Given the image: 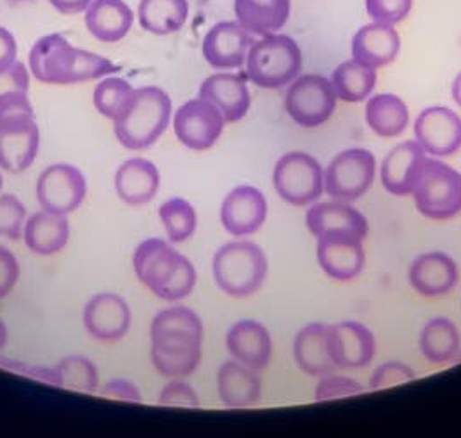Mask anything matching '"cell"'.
<instances>
[{
	"label": "cell",
	"mask_w": 461,
	"mask_h": 438,
	"mask_svg": "<svg viewBox=\"0 0 461 438\" xmlns=\"http://www.w3.org/2000/svg\"><path fill=\"white\" fill-rule=\"evenodd\" d=\"M205 327L189 307L176 305L160 310L149 326L151 362L165 378H187L200 368Z\"/></svg>",
	"instance_id": "6da1fadb"
},
{
	"label": "cell",
	"mask_w": 461,
	"mask_h": 438,
	"mask_svg": "<svg viewBox=\"0 0 461 438\" xmlns=\"http://www.w3.org/2000/svg\"><path fill=\"white\" fill-rule=\"evenodd\" d=\"M28 68L46 85H77L120 71L113 61L71 46L61 33L46 35L33 44L28 56Z\"/></svg>",
	"instance_id": "7a4b0ae2"
},
{
	"label": "cell",
	"mask_w": 461,
	"mask_h": 438,
	"mask_svg": "<svg viewBox=\"0 0 461 438\" xmlns=\"http://www.w3.org/2000/svg\"><path fill=\"white\" fill-rule=\"evenodd\" d=\"M41 149V130L26 93L0 95V170L23 174Z\"/></svg>",
	"instance_id": "3957f363"
},
{
	"label": "cell",
	"mask_w": 461,
	"mask_h": 438,
	"mask_svg": "<svg viewBox=\"0 0 461 438\" xmlns=\"http://www.w3.org/2000/svg\"><path fill=\"white\" fill-rule=\"evenodd\" d=\"M172 99L157 85L136 89L125 110L113 120L118 142L131 151L151 147L168 129Z\"/></svg>",
	"instance_id": "277c9868"
},
{
	"label": "cell",
	"mask_w": 461,
	"mask_h": 438,
	"mask_svg": "<svg viewBox=\"0 0 461 438\" xmlns=\"http://www.w3.org/2000/svg\"><path fill=\"white\" fill-rule=\"evenodd\" d=\"M269 262L254 241H230L222 245L212 260L217 288L232 299H249L266 282Z\"/></svg>",
	"instance_id": "5b68a950"
},
{
	"label": "cell",
	"mask_w": 461,
	"mask_h": 438,
	"mask_svg": "<svg viewBox=\"0 0 461 438\" xmlns=\"http://www.w3.org/2000/svg\"><path fill=\"white\" fill-rule=\"evenodd\" d=\"M247 76L260 89H283L302 71V52L292 37L271 33L255 40L247 56Z\"/></svg>",
	"instance_id": "8992f818"
},
{
	"label": "cell",
	"mask_w": 461,
	"mask_h": 438,
	"mask_svg": "<svg viewBox=\"0 0 461 438\" xmlns=\"http://www.w3.org/2000/svg\"><path fill=\"white\" fill-rule=\"evenodd\" d=\"M411 196L425 219H455L461 213V174L447 163L427 158Z\"/></svg>",
	"instance_id": "52a82bcc"
},
{
	"label": "cell",
	"mask_w": 461,
	"mask_h": 438,
	"mask_svg": "<svg viewBox=\"0 0 461 438\" xmlns=\"http://www.w3.org/2000/svg\"><path fill=\"white\" fill-rule=\"evenodd\" d=\"M273 184L283 201L294 207H307L323 196V166L309 153H286L275 165Z\"/></svg>",
	"instance_id": "ba28073f"
},
{
	"label": "cell",
	"mask_w": 461,
	"mask_h": 438,
	"mask_svg": "<svg viewBox=\"0 0 461 438\" xmlns=\"http://www.w3.org/2000/svg\"><path fill=\"white\" fill-rule=\"evenodd\" d=\"M376 175V160L363 147H350L339 153L324 170V192L335 200L352 203L363 198Z\"/></svg>",
	"instance_id": "9c48e42d"
},
{
	"label": "cell",
	"mask_w": 461,
	"mask_h": 438,
	"mask_svg": "<svg viewBox=\"0 0 461 438\" xmlns=\"http://www.w3.org/2000/svg\"><path fill=\"white\" fill-rule=\"evenodd\" d=\"M285 108L290 118L303 129L323 125L337 108V94L331 80L316 73L297 76L285 95Z\"/></svg>",
	"instance_id": "30bf717a"
},
{
	"label": "cell",
	"mask_w": 461,
	"mask_h": 438,
	"mask_svg": "<svg viewBox=\"0 0 461 438\" xmlns=\"http://www.w3.org/2000/svg\"><path fill=\"white\" fill-rule=\"evenodd\" d=\"M35 196L42 210L68 217L86 201V175L75 165L54 163L39 175Z\"/></svg>",
	"instance_id": "8fae6325"
},
{
	"label": "cell",
	"mask_w": 461,
	"mask_h": 438,
	"mask_svg": "<svg viewBox=\"0 0 461 438\" xmlns=\"http://www.w3.org/2000/svg\"><path fill=\"white\" fill-rule=\"evenodd\" d=\"M316 245L318 264L324 274L335 281H352L366 265L365 239L352 231H328L320 234Z\"/></svg>",
	"instance_id": "7c38bea8"
},
{
	"label": "cell",
	"mask_w": 461,
	"mask_h": 438,
	"mask_svg": "<svg viewBox=\"0 0 461 438\" xmlns=\"http://www.w3.org/2000/svg\"><path fill=\"white\" fill-rule=\"evenodd\" d=\"M174 134L177 140L193 151H207L222 136L226 120L205 99H191L174 113Z\"/></svg>",
	"instance_id": "4fadbf2b"
},
{
	"label": "cell",
	"mask_w": 461,
	"mask_h": 438,
	"mask_svg": "<svg viewBox=\"0 0 461 438\" xmlns=\"http://www.w3.org/2000/svg\"><path fill=\"white\" fill-rule=\"evenodd\" d=\"M82 323L94 340L115 344L127 336L132 324V310L118 293L103 291L86 303Z\"/></svg>",
	"instance_id": "5bb4252c"
},
{
	"label": "cell",
	"mask_w": 461,
	"mask_h": 438,
	"mask_svg": "<svg viewBox=\"0 0 461 438\" xmlns=\"http://www.w3.org/2000/svg\"><path fill=\"white\" fill-rule=\"evenodd\" d=\"M415 138L427 155L453 156L461 149V116L444 106L427 108L416 116Z\"/></svg>",
	"instance_id": "9a60e30c"
},
{
	"label": "cell",
	"mask_w": 461,
	"mask_h": 438,
	"mask_svg": "<svg viewBox=\"0 0 461 438\" xmlns=\"http://www.w3.org/2000/svg\"><path fill=\"white\" fill-rule=\"evenodd\" d=\"M267 200L254 185L230 189L221 205V224L234 237H247L258 231L267 220Z\"/></svg>",
	"instance_id": "2e32d148"
},
{
	"label": "cell",
	"mask_w": 461,
	"mask_h": 438,
	"mask_svg": "<svg viewBox=\"0 0 461 438\" xmlns=\"http://www.w3.org/2000/svg\"><path fill=\"white\" fill-rule=\"evenodd\" d=\"M183 258L185 255L179 254L170 241L149 237L144 239L132 255L134 274L155 297H158L179 269Z\"/></svg>",
	"instance_id": "e0dca14e"
},
{
	"label": "cell",
	"mask_w": 461,
	"mask_h": 438,
	"mask_svg": "<svg viewBox=\"0 0 461 438\" xmlns=\"http://www.w3.org/2000/svg\"><path fill=\"white\" fill-rule=\"evenodd\" d=\"M254 42V35L238 22H221L208 30L202 52L212 68L238 69L247 63Z\"/></svg>",
	"instance_id": "ac0fdd59"
},
{
	"label": "cell",
	"mask_w": 461,
	"mask_h": 438,
	"mask_svg": "<svg viewBox=\"0 0 461 438\" xmlns=\"http://www.w3.org/2000/svg\"><path fill=\"white\" fill-rule=\"evenodd\" d=\"M427 153L415 140L397 144L380 165V183L397 198L411 196L423 172Z\"/></svg>",
	"instance_id": "d6986e66"
},
{
	"label": "cell",
	"mask_w": 461,
	"mask_h": 438,
	"mask_svg": "<svg viewBox=\"0 0 461 438\" xmlns=\"http://www.w3.org/2000/svg\"><path fill=\"white\" fill-rule=\"evenodd\" d=\"M376 340L371 329L357 321L330 324V353L339 370H363L371 364Z\"/></svg>",
	"instance_id": "ffe728a7"
},
{
	"label": "cell",
	"mask_w": 461,
	"mask_h": 438,
	"mask_svg": "<svg viewBox=\"0 0 461 438\" xmlns=\"http://www.w3.org/2000/svg\"><path fill=\"white\" fill-rule=\"evenodd\" d=\"M410 284L418 295L438 299L453 291L458 282V265L444 252H427L416 256L410 267Z\"/></svg>",
	"instance_id": "44dd1931"
},
{
	"label": "cell",
	"mask_w": 461,
	"mask_h": 438,
	"mask_svg": "<svg viewBox=\"0 0 461 438\" xmlns=\"http://www.w3.org/2000/svg\"><path fill=\"white\" fill-rule=\"evenodd\" d=\"M230 357L255 371L266 370L273 357V338L267 327L254 319L232 324L226 335Z\"/></svg>",
	"instance_id": "7402d4cb"
},
{
	"label": "cell",
	"mask_w": 461,
	"mask_h": 438,
	"mask_svg": "<svg viewBox=\"0 0 461 438\" xmlns=\"http://www.w3.org/2000/svg\"><path fill=\"white\" fill-rule=\"evenodd\" d=\"M200 97L212 103L226 120L236 123L250 112L252 95L243 76L234 73H215L200 85Z\"/></svg>",
	"instance_id": "603a6c76"
},
{
	"label": "cell",
	"mask_w": 461,
	"mask_h": 438,
	"mask_svg": "<svg viewBox=\"0 0 461 438\" xmlns=\"http://www.w3.org/2000/svg\"><path fill=\"white\" fill-rule=\"evenodd\" d=\"M162 175L155 163L148 158H131L118 166L115 191L129 207H144L151 203L160 189Z\"/></svg>",
	"instance_id": "cb8c5ba5"
},
{
	"label": "cell",
	"mask_w": 461,
	"mask_h": 438,
	"mask_svg": "<svg viewBox=\"0 0 461 438\" xmlns=\"http://www.w3.org/2000/svg\"><path fill=\"white\" fill-rule=\"evenodd\" d=\"M217 393L224 407L243 409L257 406L262 398L258 371L238 361H226L217 371Z\"/></svg>",
	"instance_id": "d4e9b609"
},
{
	"label": "cell",
	"mask_w": 461,
	"mask_h": 438,
	"mask_svg": "<svg viewBox=\"0 0 461 438\" xmlns=\"http://www.w3.org/2000/svg\"><path fill=\"white\" fill-rule=\"evenodd\" d=\"M401 37L391 24H365L352 39V59L369 68H382L395 61Z\"/></svg>",
	"instance_id": "484cf974"
},
{
	"label": "cell",
	"mask_w": 461,
	"mask_h": 438,
	"mask_svg": "<svg viewBox=\"0 0 461 438\" xmlns=\"http://www.w3.org/2000/svg\"><path fill=\"white\" fill-rule=\"evenodd\" d=\"M294 359L302 372L321 378L337 370L330 353V324L303 326L294 340Z\"/></svg>",
	"instance_id": "4316f807"
},
{
	"label": "cell",
	"mask_w": 461,
	"mask_h": 438,
	"mask_svg": "<svg viewBox=\"0 0 461 438\" xmlns=\"http://www.w3.org/2000/svg\"><path fill=\"white\" fill-rule=\"evenodd\" d=\"M69 232L71 231L67 215L41 210L26 219L23 229L24 246L33 255L52 256L67 248Z\"/></svg>",
	"instance_id": "83f0119b"
},
{
	"label": "cell",
	"mask_w": 461,
	"mask_h": 438,
	"mask_svg": "<svg viewBox=\"0 0 461 438\" xmlns=\"http://www.w3.org/2000/svg\"><path fill=\"white\" fill-rule=\"evenodd\" d=\"M134 13L123 0H93L86 13V26L95 40L116 44L127 37Z\"/></svg>",
	"instance_id": "f1b7e54d"
},
{
	"label": "cell",
	"mask_w": 461,
	"mask_h": 438,
	"mask_svg": "<svg viewBox=\"0 0 461 438\" xmlns=\"http://www.w3.org/2000/svg\"><path fill=\"white\" fill-rule=\"evenodd\" d=\"M305 226L309 232L318 237L328 231H352L363 239L369 232L368 219L350 203L326 201L309 208L305 213Z\"/></svg>",
	"instance_id": "f546056e"
},
{
	"label": "cell",
	"mask_w": 461,
	"mask_h": 438,
	"mask_svg": "<svg viewBox=\"0 0 461 438\" xmlns=\"http://www.w3.org/2000/svg\"><path fill=\"white\" fill-rule=\"evenodd\" d=\"M290 7L292 0H234L238 23L258 37L279 31L290 18Z\"/></svg>",
	"instance_id": "4dcf8cb0"
},
{
	"label": "cell",
	"mask_w": 461,
	"mask_h": 438,
	"mask_svg": "<svg viewBox=\"0 0 461 438\" xmlns=\"http://www.w3.org/2000/svg\"><path fill=\"white\" fill-rule=\"evenodd\" d=\"M420 352L434 366L458 361L461 336L456 324L447 317H434L420 331Z\"/></svg>",
	"instance_id": "1f68e13d"
},
{
	"label": "cell",
	"mask_w": 461,
	"mask_h": 438,
	"mask_svg": "<svg viewBox=\"0 0 461 438\" xmlns=\"http://www.w3.org/2000/svg\"><path fill=\"white\" fill-rule=\"evenodd\" d=\"M366 123L378 138H399L410 125V110L395 94H376L366 103Z\"/></svg>",
	"instance_id": "d6a6232c"
},
{
	"label": "cell",
	"mask_w": 461,
	"mask_h": 438,
	"mask_svg": "<svg viewBox=\"0 0 461 438\" xmlns=\"http://www.w3.org/2000/svg\"><path fill=\"white\" fill-rule=\"evenodd\" d=\"M189 16L187 0H140L138 20L148 33L165 37L179 31Z\"/></svg>",
	"instance_id": "836d02e7"
},
{
	"label": "cell",
	"mask_w": 461,
	"mask_h": 438,
	"mask_svg": "<svg viewBox=\"0 0 461 438\" xmlns=\"http://www.w3.org/2000/svg\"><path fill=\"white\" fill-rule=\"evenodd\" d=\"M330 80L337 99L344 103H363L376 85V69L361 65L356 59H348L333 69Z\"/></svg>",
	"instance_id": "e575fe53"
},
{
	"label": "cell",
	"mask_w": 461,
	"mask_h": 438,
	"mask_svg": "<svg viewBox=\"0 0 461 438\" xmlns=\"http://www.w3.org/2000/svg\"><path fill=\"white\" fill-rule=\"evenodd\" d=\"M158 217L162 222L167 239L172 245H181L191 239L198 228V215L194 207L179 196L163 201L158 208Z\"/></svg>",
	"instance_id": "d590c367"
},
{
	"label": "cell",
	"mask_w": 461,
	"mask_h": 438,
	"mask_svg": "<svg viewBox=\"0 0 461 438\" xmlns=\"http://www.w3.org/2000/svg\"><path fill=\"white\" fill-rule=\"evenodd\" d=\"M134 91L136 89L129 80L112 76V75L104 76L94 87V108L97 110L99 115L108 120H115L116 116L120 115L129 104Z\"/></svg>",
	"instance_id": "8d00e7d4"
},
{
	"label": "cell",
	"mask_w": 461,
	"mask_h": 438,
	"mask_svg": "<svg viewBox=\"0 0 461 438\" xmlns=\"http://www.w3.org/2000/svg\"><path fill=\"white\" fill-rule=\"evenodd\" d=\"M56 370L59 372L61 389L75 392L94 393L99 390V370L86 355L63 357Z\"/></svg>",
	"instance_id": "74e56055"
},
{
	"label": "cell",
	"mask_w": 461,
	"mask_h": 438,
	"mask_svg": "<svg viewBox=\"0 0 461 438\" xmlns=\"http://www.w3.org/2000/svg\"><path fill=\"white\" fill-rule=\"evenodd\" d=\"M26 208L16 194L0 192V236L7 239L23 237Z\"/></svg>",
	"instance_id": "f35d334b"
},
{
	"label": "cell",
	"mask_w": 461,
	"mask_h": 438,
	"mask_svg": "<svg viewBox=\"0 0 461 438\" xmlns=\"http://www.w3.org/2000/svg\"><path fill=\"white\" fill-rule=\"evenodd\" d=\"M196 281H198V273H196L193 262L187 256H185L179 269L176 271L172 279L167 282V286L163 288L162 293L157 299L168 301V303L185 300L193 293V290L196 286Z\"/></svg>",
	"instance_id": "ab89813d"
},
{
	"label": "cell",
	"mask_w": 461,
	"mask_h": 438,
	"mask_svg": "<svg viewBox=\"0 0 461 438\" xmlns=\"http://www.w3.org/2000/svg\"><path fill=\"white\" fill-rule=\"evenodd\" d=\"M366 13L375 23L393 24L404 22L413 7V0H365Z\"/></svg>",
	"instance_id": "60d3db41"
},
{
	"label": "cell",
	"mask_w": 461,
	"mask_h": 438,
	"mask_svg": "<svg viewBox=\"0 0 461 438\" xmlns=\"http://www.w3.org/2000/svg\"><path fill=\"white\" fill-rule=\"evenodd\" d=\"M416 378V372L413 368L401 361H389L382 366H378L373 371L369 378V389L371 390H384L389 387H395L401 383L413 381Z\"/></svg>",
	"instance_id": "b9f144b4"
},
{
	"label": "cell",
	"mask_w": 461,
	"mask_h": 438,
	"mask_svg": "<svg viewBox=\"0 0 461 438\" xmlns=\"http://www.w3.org/2000/svg\"><path fill=\"white\" fill-rule=\"evenodd\" d=\"M363 392H365V387L359 381L348 376H337L331 372L320 378V383L316 387V400L324 402V400L352 397Z\"/></svg>",
	"instance_id": "7bdbcfd3"
},
{
	"label": "cell",
	"mask_w": 461,
	"mask_h": 438,
	"mask_svg": "<svg viewBox=\"0 0 461 438\" xmlns=\"http://www.w3.org/2000/svg\"><path fill=\"white\" fill-rule=\"evenodd\" d=\"M160 406L165 407H200V397L193 385L185 381V378H170L158 397Z\"/></svg>",
	"instance_id": "ee69618b"
},
{
	"label": "cell",
	"mask_w": 461,
	"mask_h": 438,
	"mask_svg": "<svg viewBox=\"0 0 461 438\" xmlns=\"http://www.w3.org/2000/svg\"><path fill=\"white\" fill-rule=\"evenodd\" d=\"M22 276V267L18 256L7 246L0 245V300L9 297Z\"/></svg>",
	"instance_id": "f6af8a7d"
},
{
	"label": "cell",
	"mask_w": 461,
	"mask_h": 438,
	"mask_svg": "<svg viewBox=\"0 0 461 438\" xmlns=\"http://www.w3.org/2000/svg\"><path fill=\"white\" fill-rule=\"evenodd\" d=\"M30 91V68L22 61H14L0 68V95L9 93H26Z\"/></svg>",
	"instance_id": "bcb514c9"
},
{
	"label": "cell",
	"mask_w": 461,
	"mask_h": 438,
	"mask_svg": "<svg viewBox=\"0 0 461 438\" xmlns=\"http://www.w3.org/2000/svg\"><path fill=\"white\" fill-rule=\"evenodd\" d=\"M101 395L115 398V400H123V402H140L142 395L139 390L138 385L132 383L127 378H113L106 385L99 389Z\"/></svg>",
	"instance_id": "7dc6e473"
},
{
	"label": "cell",
	"mask_w": 461,
	"mask_h": 438,
	"mask_svg": "<svg viewBox=\"0 0 461 438\" xmlns=\"http://www.w3.org/2000/svg\"><path fill=\"white\" fill-rule=\"evenodd\" d=\"M18 58V44H16V39L14 35L0 26V68L14 63Z\"/></svg>",
	"instance_id": "c3c4849f"
},
{
	"label": "cell",
	"mask_w": 461,
	"mask_h": 438,
	"mask_svg": "<svg viewBox=\"0 0 461 438\" xmlns=\"http://www.w3.org/2000/svg\"><path fill=\"white\" fill-rule=\"evenodd\" d=\"M49 2L61 14H78L82 11H87L93 0H49Z\"/></svg>",
	"instance_id": "681fc988"
},
{
	"label": "cell",
	"mask_w": 461,
	"mask_h": 438,
	"mask_svg": "<svg viewBox=\"0 0 461 438\" xmlns=\"http://www.w3.org/2000/svg\"><path fill=\"white\" fill-rule=\"evenodd\" d=\"M451 94H453V99L455 103L461 108V71L456 75L453 85H451Z\"/></svg>",
	"instance_id": "f907efd6"
},
{
	"label": "cell",
	"mask_w": 461,
	"mask_h": 438,
	"mask_svg": "<svg viewBox=\"0 0 461 438\" xmlns=\"http://www.w3.org/2000/svg\"><path fill=\"white\" fill-rule=\"evenodd\" d=\"M7 340H9V329H7V326L4 323V319L0 317V353L7 345Z\"/></svg>",
	"instance_id": "816d5d0a"
},
{
	"label": "cell",
	"mask_w": 461,
	"mask_h": 438,
	"mask_svg": "<svg viewBox=\"0 0 461 438\" xmlns=\"http://www.w3.org/2000/svg\"><path fill=\"white\" fill-rule=\"evenodd\" d=\"M9 4H23V2H30V0H7Z\"/></svg>",
	"instance_id": "f5cc1de1"
},
{
	"label": "cell",
	"mask_w": 461,
	"mask_h": 438,
	"mask_svg": "<svg viewBox=\"0 0 461 438\" xmlns=\"http://www.w3.org/2000/svg\"><path fill=\"white\" fill-rule=\"evenodd\" d=\"M2 187H4V177H2V172H0V192H2Z\"/></svg>",
	"instance_id": "db71d44e"
},
{
	"label": "cell",
	"mask_w": 461,
	"mask_h": 438,
	"mask_svg": "<svg viewBox=\"0 0 461 438\" xmlns=\"http://www.w3.org/2000/svg\"><path fill=\"white\" fill-rule=\"evenodd\" d=\"M458 361H461V353H460V357H458Z\"/></svg>",
	"instance_id": "11a10c76"
}]
</instances>
